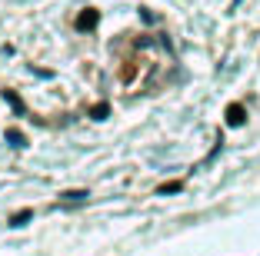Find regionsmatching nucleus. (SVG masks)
Segmentation results:
<instances>
[{
  "instance_id": "obj_1",
  "label": "nucleus",
  "mask_w": 260,
  "mask_h": 256,
  "mask_svg": "<svg viewBox=\"0 0 260 256\" xmlns=\"http://www.w3.org/2000/svg\"><path fill=\"white\" fill-rule=\"evenodd\" d=\"M244 123H247L244 103H230V106H227V127H244Z\"/></svg>"
},
{
  "instance_id": "obj_2",
  "label": "nucleus",
  "mask_w": 260,
  "mask_h": 256,
  "mask_svg": "<svg viewBox=\"0 0 260 256\" xmlns=\"http://www.w3.org/2000/svg\"><path fill=\"white\" fill-rule=\"evenodd\" d=\"M97 23H100V14H97V10H93V7H87L84 14L77 17V30H93Z\"/></svg>"
},
{
  "instance_id": "obj_3",
  "label": "nucleus",
  "mask_w": 260,
  "mask_h": 256,
  "mask_svg": "<svg viewBox=\"0 0 260 256\" xmlns=\"http://www.w3.org/2000/svg\"><path fill=\"white\" fill-rule=\"evenodd\" d=\"M87 196H90L87 190H63V193H60V200H63V203H84Z\"/></svg>"
},
{
  "instance_id": "obj_4",
  "label": "nucleus",
  "mask_w": 260,
  "mask_h": 256,
  "mask_svg": "<svg viewBox=\"0 0 260 256\" xmlns=\"http://www.w3.org/2000/svg\"><path fill=\"white\" fill-rule=\"evenodd\" d=\"M7 140H10V147H27V136H23V130H17V127L7 130Z\"/></svg>"
},
{
  "instance_id": "obj_5",
  "label": "nucleus",
  "mask_w": 260,
  "mask_h": 256,
  "mask_svg": "<svg viewBox=\"0 0 260 256\" xmlns=\"http://www.w3.org/2000/svg\"><path fill=\"white\" fill-rule=\"evenodd\" d=\"M27 220H34V210H20V213H14V216H10L7 223H10V226H23Z\"/></svg>"
},
{
  "instance_id": "obj_6",
  "label": "nucleus",
  "mask_w": 260,
  "mask_h": 256,
  "mask_svg": "<svg viewBox=\"0 0 260 256\" xmlns=\"http://www.w3.org/2000/svg\"><path fill=\"white\" fill-rule=\"evenodd\" d=\"M4 100H7V103H10V106H14V113H23V100H20V97H17V93H14V90H4Z\"/></svg>"
},
{
  "instance_id": "obj_7",
  "label": "nucleus",
  "mask_w": 260,
  "mask_h": 256,
  "mask_svg": "<svg viewBox=\"0 0 260 256\" xmlns=\"http://www.w3.org/2000/svg\"><path fill=\"white\" fill-rule=\"evenodd\" d=\"M90 117H93V120H107V117H110V103H97V106H90Z\"/></svg>"
},
{
  "instance_id": "obj_8",
  "label": "nucleus",
  "mask_w": 260,
  "mask_h": 256,
  "mask_svg": "<svg viewBox=\"0 0 260 256\" xmlns=\"http://www.w3.org/2000/svg\"><path fill=\"white\" fill-rule=\"evenodd\" d=\"M180 190H184V183H180V180H170V183H164V187L157 190V193L167 196V193H180Z\"/></svg>"
}]
</instances>
